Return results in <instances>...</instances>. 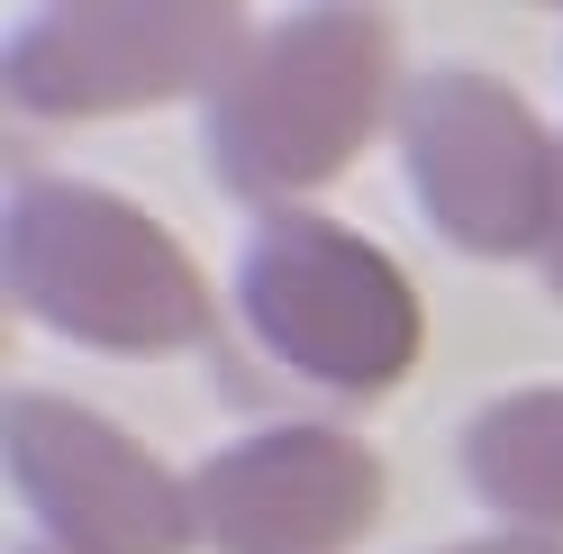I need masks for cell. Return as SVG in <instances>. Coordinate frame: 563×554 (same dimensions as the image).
Here are the masks:
<instances>
[{
    "mask_svg": "<svg viewBox=\"0 0 563 554\" xmlns=\"http://www.w3.org/2000/svg\"><path fill=\"white\" fill-rule=\"evenodd\" d=\"M400 110V37L382 10H291L209 91V164L236 200L291 210Z\"/></svg>",
    "mask_w": 563,
    "mask_h": 554,
    "instance_id": "obj_1",
    "label": "cell"
},
{
    "mask_svg": "<svg viewBox=\"0 0 563 554\" xmlns=\"http://www.w3.org/2000/svg\"><path fill=\"white\" fill-rule=\"evenodd\" d=\"M10 300L100 355H183L209 328V282L155 210L100 182H27L0 219Z\"/></svg>",
    "mask_w": 563,
    "mask_h": 554,
    "instance_id": "obj_2",
    "label": "cell"
},
{
    "mask_svg": "<svg viewBox=\"0 0 563 554\" xmlns=\"http://www.w3.org/2000/svg\"><path fill=\"white\" fill-rule=\"evenodd\" d=\"M236 309L264 355L345 400H382L391 383H409L428 345L409 273L319 210H264V228L236 246Z\"/></svg>",
    "mask_w": 563,
    "mask_h": 554,
    "instance_id": "obj_3",
    "label": "cell"
},
{
    "mask_svg": "<svg viewBox=\"0 0 563 554\" xmlns=\"http://www.w3.org/2000/svg\"><path fill=\"white\" fill-rule=\"evenodd\" d=\"M245 46L255 27L228 0H64V10L19 19L10 91L37 119H119L219 91Z\"/></svg>",
    "mask_w": 563,
    "mask_h": 554,
    "instance_id": "obj_4",
    "label": "cell"
},
{
    "mask_svg": "<svg viewBox=\"0 0 563 554\" xmlns=\"http://www.w3.org/2000/svg\"><path fill=\"white\" fill-rule=\"evenodd\" d=\"M554 146L545 119L527 110L509 82L473 74V64H437L400 91V155L409 191L437 219L445 246L464 255H537L545 210H554Z\"/></svg>",
    "mask_w": 563,
    "mask_h": 554,
    "instance_id": "obj_5",
    "label": "cell"
},
{
    "mask_svg": "<svg viewBox=\"0 0 563 554\" xmlns=\"http://www.w3.org/2000/svg\"><path fill=\"white\" fill-rule=\"evenodd\" d=\"M10 481L46 518L55 554H191L200 509L191 481L164 473L128 428L64 391L10 400Z\"/></svg>",
    "mask_w": 563,
    "mask_h": 554,
    "instance_id": "obj_6",
    "label": "cell"
},
{
    "mask_svg": "<svg viewBox=\"0 0 563 554\" xmlns=\"http://www.w3.org/2000/svg\"><path fill=\"white\" fill-rule=\"evenodd\" d=\"M191 509L219 554H355L382 518V464L345 428H264L191 473Z\"/></svg>",
    "mask_w": 563,
    "mask_h": 554,
    "instance_id": "obj_7",
    "label": "cell"
},
{
    "mask_svg": "<svg viewBox=\"0 0 563 554\" xmlns=\"http://www.w3.org/2000/svg\"><path fill=\"white\" fill-rule=\"evenodd\" d=\"M464 481L527 536H563V391L490 400L464 428Z\"/></svg>",
    "mask_w": 563,
    "mask_h": 554,
    "instance_id": "obj_8",
    "label": "cell"
},
{
    "mask_svg": "<svg viewBox=\"0 0 563 554\" xmlns=\"http://www.w3.org/2000/svg\"><path fill=\"white\" fill-rule=\"evenodd\" d=\"M537 273H545V291L563 300V146H554V210H545V246H537Z\"/></svg>",
    "mask_w": 563,
    "mask_h": 554,
    "instance_id": "obj_9",
    "label": "cell"
},
{
    "mask_svg": "<svg viewBox=\"0 0 563 554\" xmlns=\"http://www.w3.org/2000/svg\"><path fill=\"white\" fill-rule=\"evenodd\" d=\"M445 554H563V536H527V528H509V536H473V545H445Z\"/></svg>",
    "mask_w": 563,
    "mask_h": 554,
    "instance_id": "obj_10",
    "label": "cell"
},
{
    "mask_svg": "<svg viewBox=\"0 0 563 554\" xmlns=\"http://www.w3.org/2000/svg\"><path fill=\"white\" fill-rule=\"evenodd\" d=\"M46 554H55V545H46Z\"/></svg>",
    "mask_w": 563,
    "mask_h": 554,
    "instance_id": "obj_11",
    "label": "cell"
}]
</instances>
